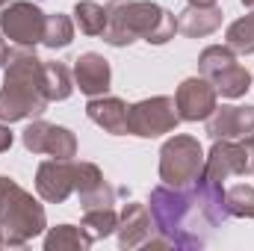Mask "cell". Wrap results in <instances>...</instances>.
<instances>
[{"label": "cell", "mask_w": 254, "mask_h": 251, "mask_svg": "<svg viewBox=\"0 0 254 251\" xmlns=\"http://www.w3.org/2000/svg\"><path fill=\"white\" fill-rule=\"evenodd\" d=\"M148 210L154 234H160L166 249H201L207 237L228 219L225 189L204 175L190 187H154Z\"/></svg>", "instance_id": "6da1fadb"}, {"label": "cell", "mask_w": 254, "mask_h": 251, "mask_svg": "<svg viewBox=\"0 0 254 251\" xmlns=\"http://www.w3.org/2000/svg\"><path fill=\"white\" fill-rule=\"evenodd\" d=\"M42 60L33 48H9L3 65V86H0V122H24L42 119L48 113V95L42 83Z\"/></svg>", "instance_id": "7a4b0ae2"}, {"label": "cell", "mask_w": 254, "mask_h": 251, "mask_svg": "<svg viewBox=\"0 0 254 251\" xmlns=\"http://www.w3.org/2000/svg\"><path fill=\"white\" fill-rule=\"evenodd\" d=\"M178 33V18L151 0H116L107 6V27L104 42L113 48H127L133 42L148 45H169Z\"/></svg>", "instance_id": "3957f363"}, {"label": "cell", "mask_w": 254, "mask_h": 251, "mask_svg": "<svg viewBox=\"0 0 254 251\" xmlns=\"http://www.w3.org/2000/svg\"><path fill=\"white\" fill-rule=\"evenodd\" d=\"M45 231V207L24 187H18V181L0 175V246L21 249Z\"/></svg>", "instance_id": "277c9868"}, {"label": "cell", "mask_w": 254, "mask_h": 251, "mask_svg": "<svg viewBox=\"0 0 254 251\" xmlns=\"http://www.w3.org/2000/svg\"><path fill=\"white\" fill-rule=\"evenodd\" d=\"M204 175V148L195 136L175 133L160 148V181L169 187H190Z\"/></svg>", "instance_id": "5b68a950"}, {"label": "cell", "mask_w": 254, "mask_h": 251, "mask_svg": "<svg viewBox=\"0 0 254 251\" xmlns=\"http://www.w3.org/2000/svg\"><path fill=\"white\" fill-rule=\"evenodd\" d=\"M198 71H201V77H207L216 86V92L222 98L237 101L252 89V74L237 63V54L228 45L204 48L201 57H198Z\"/></svg>", "instance_id": "8992f818"}, {"label": "cell", "mask_w": 254, "mask_h": 251, "mask_svg": "<svg viewBox=\"0 0 254 251\" xmlns=\"http://www.w3.org/2000/svg\"><path fill=\"white\" fill-rule=\"evenodd\" d=\"M178 122H181L178 104L169 95L145 98L127 110V130L130 136H139V139H157V136L175 133Z\"/></svg>", "instance_id": "52a82bcc"}, {"label": "cell", "mask_w": 254, "mask_h": 251, "mask_svg": "<svg viewBox=\"0 0 254 251\" xmlns=\"http://www.w3.org/2000/svg\"><path fill=\"white\" fill-rule=\"evenodd\" d=\"M254 169V139H213L204 157V178L222 184L228 178H246Z\"/></svg>", "instance_id": "ba28073f"}, {"label": "cell", "mask_w": 254, "mask_h": 251, "mask_svg": "<svg viewBox=\"0 0 254 251\" xmlns=\"http://www.w3.org/2000/svg\"><path fill=\"white\" fill-rule=\"evenodd\" d=\"M45 21H48V15L30 0H15V3H6L0 9V33L21 48L42 45Z\"/></svg>", "instance_id": "9c48e42d"}, {"label": "cell", "mask_w": 254, "mask_h": 251, "mask_svg": "<svg viewBox=\"0 0 254 251\" xmlns=\"http://www.w3.org/2000/svg\"><path fill=\"white\" fill-rule=\"evenodd\" d=\"M21 142L30 154H48L57 160H74L77 157V136L63 125H51V122H30L21 133Z\"/></svg>", "instance_id": "30bf717a"}, {"label": "cell", "mask_w": 254, "mask_h": 251, "mask_svg": "<svg viewBox=\"0 0 254 251\" xmlns=\"http://www.w3.org/2000/svg\"><path fill=\"white\" fill-rule=\"evenodd\" d=\"M181 122H207L219 107V92L207 77H187L175 92Z\"/></svg>", "instance_id": "8fae6325"}, {"label": "cell", "mask_w": 254, "mask_h": 251, "mask_svg": "<svg viewBox=\"0 0 254 251\" xmlns=\"http://www.w3.org/2000/svg\"><path fill=\"white\" fill-rule=\"evenodd\" d=\"M77 181V163L74 160H45L36 169V192L48 204H63L74 192Z\"/></svg>", "instance_id": "7c38bea8"}, {"label": "cell", "mask_w": 254, "mask_h": 251, "mask_svg": "<svg viewBox=\"0 0 254 251\" xmlns=\"http://www.w3.org/2000/svg\"><path fill=\"white\" fill-rule=\"evenodd\" d=\"M210 139H254V107H216L207 119Z\"/></svg>", "instance_id": "4fadbf2b"}, {"label": "cell", "mask_w": 254, "mask_h": 251, "mask_svg": "<svg viewBox=\"0 0 254 251\" xmlns=\"http://www.w3.org/2000/svg\"><path fill=\"white\" fill-rule=\"evenodd\" d=\"M74 86L89 95V98H101L110 92L113 86V68L101 54H80L74 60Z\"/></svg>", "instance_id": "5bb4252c"}, {"label": "cell", "mask_w": 254, "mask_h": 251, "mask_svg": "<svg viewBox=\"0 0 254 251\" xmlns=\"http://www.w3.org/2000/svg\"><path fill=\"white\" fill-rule=\"evenodd\" d=\"M74 192L80 195V207H83V210L113 207V204H116V189L104 181V172H101L95 163H77Z\"/></svg>", "instance_id": "9a60e30c"}, {"label": "cell", "mask_w": 254, "mask_h": 251, "mask_svg": "<svg viewBox=\"0 0 254 251\" xmlns=\"http://www.w3.org/2000/svg\"><path fill=\"white\" fill-rule=\"evenodd\" d=\"M116 234H119V246L127 249V251L148 246V240L154 237V222H151L148 204H136V201L125 204V210L119 213V228H116Z\"/></svg>", "instance_id": "2e32d148"}, {"label": "cell", "mask_w": 254, "mask_h": 251, "mask_svg": "<svg viewBox=\"0 0 254 251\" xmlns=\"http://www.w3.org/2000/svg\"><path fill=\"white\" fill-rule=\"evenodd\" d=\"M127 107L122 98H113V95H101V98H89L86 104V116L95 122L98 127H104L107 133L113 136H127Z\"/></svg>", "instance_id": "e0dca14e"}, {"label": "cell", "mask_w": 254, "mask_h": 251, "mask_svg": "<svg viewBox=\"0 0 254 251\" xmlns=\"http://www.w3.org/2000/svg\"><path fill=\"white\" fill-rule=\"evenodd\" d=\"M225 21V12L219 3H210V6H187L181 15H178V33H184L187 39H204L210 33H216Z\"/></svg>", "instance_id": "ac0fdd59"}, {"label": "cell", "mask_w": 254, "mask_h": 251, "mask_svg": "<svg viewBox=\"0 0 254 251\" xmlns=\"http://www.w3.org/2000/svg\"><path fill=\"white\" fill-rule=\"evenodd\" d=\"M92 243L95 240L83 225H57L45 234V251H86Z\"/></svg>", "instance_id": "d6986e66"}, {"label": "cell", "mask_w": 254, "mask_h": 251, "mask_svg": "<svg viewBox=\"0 0 254 251\" xmlns=\"http://www.w3.org/2000/svg\"><path fill=\"white\" fill-rule=\"evenodd\" d=\"M42 83H45V95L48 101H68L71 92H74V80H71V71L63 63H45L42 65Z\"/></svg>", "instance_id": "ffe728a7"}, {"label": "cell", "mask_w": 254, "mask_h": 251, "mask_svg": "<svg viewBox=\"0 0 254 251\" xmlns=\"http://www.w3.org/2000/svg\"><path fill=\"white\" fill-rule=\"evenodd\" d=\"M225 45H228L234 54H240V57H252L254 54V9L249 15L237 18V21L228 27Z\"/></svg>", "instance_id": "44dd1931"}, {"label": "cell", "mask_w": 254, "mask_h": 251, "mask_svg": "<svg viewBox=\"0 0 254 251\" xmlns=\"http://www.w3.org/2000/svg\"><path fill=\"white\" fill-rule=\"evenodd\" d=\"M74 42V21L57 12V15H48L45 21V36H42V45L51 48V51H63Z\"/></svg>", "instance_id": "7402d4cb"}, {"label": "cell", "mask_w": 254, "mask_h": 251, "mask_svg": "<svg viewBox=\"0 0 254 251\" xmlns=\"http://www.w3.org/2000/svg\"><path fill=\"white\" fill-rule=\"evenodd\" d=\"M74 21L80 27V33L86 36H101L107 27V6L95 3V0H80L74 6Z\"/></svg>", "instance_id": "603a6c76"}, {"label": "cell", "mask_w": 254, "mask_h": 251, "mask_svg": "<svg viewBox=\"0 0 254 251\" xmlns=\"http://www.w3.org/2000/svg\"><path fill=\"white\" fill-rule=\"evenodd\" d=\"M83 228L92 234V240H104V237L116 234V228H119V213H116L113 207L83 210Z\"/></svg>", "instance_id": "cb8c5ba5"}, {"label": "cell", "mask_w": 254, "mask_h": 251, "mask_svg": "<svg viewBox=\"0 0 254 251\" xmlns=\"http://www.w3.org/2000/svg\"><path fill=\"white\" fill-rule=\"evenodd\" d=\"M225 210H228V216H237V219H254L252 184H237V187L225 189Z\"/></svg>", "instance_id": "d4e9b609"}, {"label": "cell", "mask_w": 254, "mask_h": 251, "mask_svg": "<svg viewBox=\"0 0 254 251\" xmlns=\"http://www.w3.org/2000/svg\"><path fill=\"white\" fill-rule=\"evenodd\" d=\"M12 142H15V136H12L9 125H6V122H0V154H3V151H9V148H12Z\"/></svg>", "instance_id": "484cf974"}, {"label": "cell", "mask_w": 254, "mask_h": 251, "mask_svg": "<svg viewBox=\"0 0 254 251\" xmlns=\"http://www.w3.org/2000/svg\"><path fill=\"white\" fill-rule=\"evenodd\" d=\"M6 57H9V48H6V42L0 39V68L6 65Z\"/></svg>", "instance_id": "4316f807"}, {"label": "cell", "mask_w": 254, "mask_h": 251, "mask_svg": "<svg viewBox=\"0 0 254 251\" xmlns=\"http://www.w3.org/2000/svg\"><path fill=\"white\" fill-rule=\"evenodd\" d=\"M187 3H192V6H210V3H216V0H187Z\"/></svg>", "instance_id": "83f0119b"}, {"label": "cell", "mask_w": 254, "mask_h": 251, "mask_svg": "<svg viewBox=\"0 0 254 251\" xmlns=\"http://www.w3.org/2000/svg\"><path fill=\"white\" fill-rule=\"evenodd\" d=\"M240 3H243L246 9H254V0H240Z\"/></svg>", "instance_id": "f1b7e54d"}, {"label": "cell", "mask_w": 254, "mask_h": 251, "mask_svg": "<svg viewBox=\"0 0 254 251\" xmlns=\"http://www.w3.org/2000/svg\"><path fill=\"white\" fill-rule=\"evenodd\" d=\"M6 3H9V0H0V9H3V6H6Z\"/></svg>", "instance_id": "f546056e"}, {"label": "cell", "mask_w": 254, "mask_h": 251, "mask_svg": "<svg viewBox=\"0 0 254 251\" xmlns=\"http://www.w3.org/2000/svg\"><path fill=\"white\" fill-rule=\"evenodd\" d=\"M252 172H254V169H252Z\"/></svg>", "instance_id": "4dcf8cb0"}]
</instances>
